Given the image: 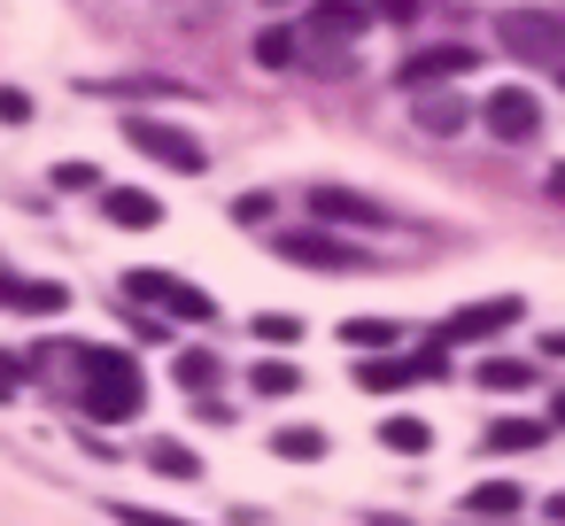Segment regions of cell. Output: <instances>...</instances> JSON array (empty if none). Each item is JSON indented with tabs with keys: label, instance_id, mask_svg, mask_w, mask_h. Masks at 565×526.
Returning a JSON list of instances; mask_svg holds the SVG:
<instances>
[{
	"label": "cell",
	"instance_id": "1",
	"mask_svg": "<svg viewBox=\"0 0 565 526\" xmlns=\"http://www.w3.org/2000/svg\"><path fill=\"white\" fill-rule=\"evenodd\" d=\"M140 402H148V379L125 348H102V341L78 348V410L94 426H125V418H140Z\"/></svg>",
	"mask_w": 565,
	"mask_h": 526
},
{
	"label": "cell",
	"instance_id": "2",
	"mask_svg": "<svg viewBox=\"0 0 565 526\" xmlns=\"http://www.w3.org/2000/svg\"><path fill=\"white\" fill-rule=\"evenodd\" d=\"M495 47L511 63H565V9H542V0H519V9H495Z\"/></svg>",
	"mask_w": 565,
	"mask_h": 526
},
{
	"label": "cell",
	"instance_id": "3",
	"mask_svg": "<svg viewBox=\"0 0 565 526\" xmlns=\"http://www.w3.org/2000/svg\"><path fill=\"white\" fill-rule=\"evenodd\" d=\"M117 132L132 140V155H148V163H163V171H186V179H202V171H210V148H202V132H194V125H171V117L132 109Z\"/></svg>",
	"mask_w": 565,
	"mask_h": 526
},
{
	"label": "cell",
	"instance_id": "4",
	"mask_svg": "<svg viewBox=\"0 0 565 526\" xmlns=\"http://www.w3.org/2000/svg\"><path fill=\"white\" fill-rule=\"evenodd\" d=\"M125 302H140V310H163V318H179V325H202V318H217V302H210L194 279H179V271H125Z\"/></svg>",
	"mask_w": 565,
	"mask_h": 526
},
{
	"label": "cell",
	"instance_id": "5",
	"mask_svg": "<svg viewBox=\"0 0 565 526\" xmlns=\"http://www.w3.org/2000/svg\"><path fill=\"white\" fill-rule=\"evenodd\" d=\"M441 372H449V348L434 341V348H418V356H364V364H356V387H364V395H403V387L441 379Z\"/></svg>",
	"mask_w": 565,
	"mask_h": 526
},
{
	"label": "cell",
	"instance_id": "6",
	"mask_svg": "<svg viewBox=\"0 0 565 526\" xmlns=\"http://www.w3.org/2000/svg\"><path fill=\"white\" fill-rule=\"evenodd\" d=\"M472 71H480V55H472V47H457V40H441V47H418V55L395 71V86H403V94H434V86L472 78Z\"/></svg>",
	"mask_w": 565,
	"mask_h": 526
},
{
	"label": "cell",
	"instance_id": "7",
	"mask_svg": "<svg viewBox=\"0 0 565 526\" xmlns=\"http://www.w3.org/2000/svg\"><path fill=\"white\" fill-rule=\"evenodd\" d=\"M271 248H279V256H287L295 271H356V264H364V256H356V248H349V240H341L333 225H302V233H279Z\"/></svg>",
	"mask_w": 565,
	"mask_h": 526
},
{
	"label": "cell",
	"instance_id": "8",
	"mask_svg": "<svg viewBox=\"0 0 565 526\" xmlns=\"http://www.w3.org/2000/svg\"><path fill=\"white\" fill-rule=\"evenodd\" d=\"M519 310H526L519 294H488V302H465V310H449V318H441V333H434V341H441V348H472V341H495V333H503V325H511Z\"/></svg>",
	"mask_w": 565,
	"mask_h": 526
},
{
	"label": "cell",
	"instance_id": "9",
	"mask_svg": "<svg viewBox=\"0 0 565 526\" xmlns=\"http://www.w3.org/2000/svg\"><path fill=\"white\" fill-rule=\"evenodd\" d=\"M480 125H488V140L526 148V140L542 132V101H534L526 86H495V94H488V109H480Z\"/></svg>",
	"mask_w": 565,
	"mask_h": 526
},
{
	"label": "cell",
	"instance_id": "10",
	"mask_svg": "<svg viewBox=\"0 0 565 526\" xmlns=\"http://www.w3.org/2000/svg\"><path fill=\"white\" fill-rule=\"evenodd\" d=\"M310 217L333 225V233H372V225H387V210H380L372 194H356V186H310Z\"/></svg>",
	"mask_w": 565,
	"mask_h": 526
},
{
	"label": "cell",
	"instance_id": "11",
	"mask_svg": "<svg viewBox=\"0 0 565 526\" xmlns=\"http://www.w3.org/2000/svg\"><path fill=\"white\" fill-rule=\"evenodd\" d=\"M364 24H372V0H310V40H326V47L364 40Z\"/></svg>",
	"mask_w": 565,
	"mask_h": 526
},
{
	"label": "cell",
	"instance_id": "12",
	"mask_svg": "<svg viewBox=\"0 0 565 526\" xmlns=\"http://www.w3.org/2000/svg\"><path fill=\"white\" fill-rule=\"evenodd\" d=\"M0 310L55 318V310H71V287H63V279H17V271H0Z\"/></svg>",
	"mask_w": 565,
	"mask_h": 526
},
{
	"label": "cell",
	"instance_id": "13",
	"mask_svg": "<svg viewBox=\"0 0 565 526\" xmlns=\"http://www.w3.org/2000/svg\"><path fill=\"white\" fill-rule=\"evenodd\" d=\"M102 210H109V225H125V233L163 225V202H156L148 186H109V194H102Z\"/></svg>",
	"mask_w": 565,
	"mask_h": 526
},
{
	"label": "cell",
	"instance_id": "14",
	"mask_svg": "<svg viewBox=\"0 0 565 526\" xmlns=\"http://www.w3.org/2000/svg\"><path fill=\"white\" fill-rule=\"evenodd\" d=\"M550 433H542V418H495L488 433H480V449L488 457H526V449H542Z\"/></svg>",
	"mask_w": 565,
	"mask_h": 526
},
{
	"label": "cell",
	"instance_id": "15",
	"mask_svg": "<svg viewBox=\"0 0 565 526\" xmlns=\"http://www.w3.org/2000/svg\"><path fill=\"white\" fill-rule=\"evenodd\" d=\"M472 117H465V101L457 94H418V132H434V140H457Z\"/></svg>",
	"mask_w": 565,
	"mask_h": 526
},
{
	"label": "cell",
	"instance_id": "16",
	"mask_svg": "<svg viewBox=\"0 0 565 526\" xmlns=\"http://www.w3.org/2000/svg\"><path fill=\"white\" fill-rule=\"evenodd\" d=\"M519 495H526L519 480H480V487L465 495V511H472V518H519Z\"/></svg>",
	"mask_w": 565,
	"mask_h": 526
},
{
	"label": "cell",
	"instance_id": "17",
	"mask_svg": "<svg viewBox=\"0 0 565 526\" xmlns=\"http://www.w3.org/2000/svg\"><path fill=\"white\" fill-rule=\"evenodd\" d=\"M248 387H256V395H264V402H287V395H295V387H302V372H295V364H287V356H264V364H256V372H248Z\"/></svg>",
	"mask_w": 565,
	"mask_h": 526
},
{
	"label": "cell",
	"instance_id": "18",
	"mask_svg": "<svg viewBox=\"0 0 565 526\" xmlns=\"http://www.w3.org/2000/svg\"><path fill=\"white\" fill-rule=\"evenodd\" d=\"M380 441H387L395 457H426V441H434V426H426V418H411V410H395V418L380 426Z\"/></svg>",
	"mask_w": 565,
	"mask_h": 526
},
{
	"label": "cell",
	"instance_id": "19",
	"mask_svg": "<svg viewBox=\"0 0 565 526\" xmlns=\"http://www.w3.org/2000/svg\"><path fill=\"white\" fill-rule=\"evenodd\" d=\"M271 457H287V464H318V457H326V433H318V426H279V433H271Z\"/></svg>",
	"mask_w": 565,
	"mask_h": 526
},
{
	"label": "cell",
	"instance_id": "20",
	"mask_svg": "<svg viewBox=\"0 0 565 526\" xmlns=\"http://www.w3.org/2000/svg\"><path fill=\"white\" fill-rule=\"evenodd\" d=\"M148 464H156L163 480H202V457H194L186 441H148Z\"/></svg>",
	"mask_w": 565,
	"mask_h": 526
},
{
	"label": "cell",
	"instance_id": "21",
	"mask_svg": "<svg viewBox=\"0 0 565 526\" xmlns=\"http://www.w3.org/2000/svg\"><path fill=\"white\" fill-rule=\"evenodd\" d=\"M295 47H302V40L271 24V32H256V47H248V55H256V71H295Z\"/></svg>",
	"mask_w": 565,
	"mask_h": 526
},
{
	"label": "cell",
	"instance_id": "22",
	"mask_svg": "<svg viewBox=\"0 0 565 526\" xmlns=\"http://www.w3.org/2000/svg\"><path fill=\"white\" fill-rule=\"evenodd\" d=\"M171 372H179V387H186V395H210V387H217V356H210V348H186Z\"/></svg>",
	"mask_w": 565,
	"mask_h": 526
},
{
	"label": "cell",
	"instance_id": "23",
	"mask_svg": "<svg viewBox=\"0 0 565 526\" xmlns=\"http://www.w3.org/2000/svg\"><path fill=\"white\" fill-rule=\"evenodd\" d=\"M526 379H534V364H519V356H488L480 364V387H495V395H519Z\"/></svg>",
	"mask_w": 565,
	"mask_h": 526
},
{
	"label": "cell",
	"instance_id": "24",
	"mask_svg": "<svg viewBox=\"0 0 565 526\" xmlns=\"http://www.w3.org/2000/svg\"><path fill=\"white\" fill-rule=\"evenodd\" d=\"M341 333H349V348H387L395 341V318H349Z\"/></svg>",
	"mask_w": 565,
	"mask_h": 526
},
{
	"label": "cell",
	"instance_id": "25",
	"mask_svg": "<svg viewBox=\"0 0 565 526\" xmlns=\"http://www.w3.org/2000/svg\"><path fill=\"white\" fill-rule=\"evenodd\" d=\"M117 526H194V518H171V511H148V503H109Z\"/></svg>",
	"mask_w": 565,
	"mask_h": 526
},
{
	"label": "cell",
	"instance_id": "26",
	"mask_svg": "<svg viewBox=\"0 0 565 526\" xmlns=\"http://www.w3.org/2000/svg\"><path fill=\"white\" fill-rule=\"evenodd\" d=\"M295 333H302V318H287V310H264L256 318V341H271V348H287Z\"/></svg>",
	"mask_w": 565,
	"mask_h": 526
},
{
	"label": "cell",
	"instance_id": "27",
	"mask_svg": "<svg viewBox=\"0 0 565 526\" xmlns=\"http://www.w3.org/2000/svg\"><path fill=\"white\" fill-rule=\"evenodd\" d=\"M0 125H32V94L24 86H0Z\"/></svg>",
	"mask_w": 565,
	"mask_h": 526
},
{
	"label": "cell",
	"instance_id": "28",
	"mask_svg": "<svg viewBox=\"0 0 565 526\" xmlns=\"http://www.w3.org/2000/svg\"><path fill=\"white\" fill-rule=\"evenodd\" d=\"M55 186L78 194V186H102V171H94V163H55Z\"/></svg>",
	"mask_w": 565,
	"mask_h": 526
},
{
	"label": "cell",
	"instance_id": "29",
	"mask_svg": "<svg viewBox=\"0 0 565 526\" xmlns=\"http://www.w3.org/2000/svg\"><path fill=\"white\" fill-rule=\"evenodd\" d=\"M233 217H241V225H271V194H241Z\"/></svg>",
	"mask_w": 565,
	"mask_h": 526
},
{
	"label": "cell",
	"instance_id": "30",
	"mask_svg": "<svg viewBox=\"0 0 565 526\" xmlns=\"http://www.w3.org/2000/svg\"><path fill=\"white\" fill-rule=\"evenodd\" d=\"M24 387V356H9V348H0V402H9Z\"/></svg>",
	"mask_w": 565,
	"mask_h": 526
},
{
	"label": "cell",
	"instance_id": "31",
	"mask_svg": "<svg viewBox=\"0 0 565 526\" xmlns=\"http://www.w3.org/2000/svg\"><path fill=\"white\" fill-rule=\"evenodd\" d=\"M372 17H387V24H411V17H418V0H372Z\"/></svg>",
	"mask_w": 565,
	"mask_h": 526
},
{
	"label": "cell",
	"instance_id": "32",
	"mask_svg": "<svg viewBox=\"0 0 565 526\" xmlns=\"http://www.w3.org/2000/svg\"><path fill=\"white\" fill-rule=\"evenodd\" d=\"M542 348H550V356H565V325H557V333H550V341H542Z\"/></svg>",
	"mask_w": 565,
	"mask_h": 526
},
{
	"label": "cell",
	"instance_id": "33",
	"mask_svg": "<svg viewBox=\"0 0 565 526\" xmlns=\"http://www.w3.org/2000/svg\"><path fill=\"white\" fill-rule=\"evenodd\" d=\"M550 526H565V495H550Z\"/></svg>",
	"mask_w": 565,
	"mask_h": 526
},
{
	"label": "cell",
	"instance_id": "34",
	"mask_svg": "<svg viewBox=\"0 0 565 526\" xmlns=\"http://www.w3.org/2000/svg\"><path fill=\"white\" fill-rule=\"evenodd\" d=\"M550 418H557V426H565V387H557V402H550Z\"/></svg>",
	"mask_w": 565,
	"mask_h": 526
},
{
	"label": "cell",
	"instance_id": "35",
	"mask_svg": "<svg viewBox=\"0 0 565 526\" xmlns=\"http://www.w3.org/2000/svg\"><path fill=\"white\" fill-rule=\"evenodd\" d=\"M557 86H565V63H557Z\"/></svg>",
	"mask_w": 565,
	"mask_h": 526
}]
</instances>
